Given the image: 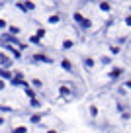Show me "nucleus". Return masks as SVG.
<instances>
[{"instance_id":"6","label":"nucleus","mask_w":131,"mask_h":133,"mask_svg":"<svg viewBox=\"0 0 131 133\" xmlns=\"http://www.w3.org/2000/svg\"><path fill=\"white\" fill-rule=\"evenodd\" d=\"M100 8H102L104 12H110V4H106V2H102V4H100Z\"/></svg>"},{"instance_id":"8","label":"nucleus","mask_w":131,"mask_h":133,"mask_svg":"<svg viewBox=\"0 0 131 133\" xmlns=\"http://www.w3.org/2000/svg\"><path fill=\"white\" fill-rule=\"evenodd\" d=\"M84 65L86 66H92V65H94V59H84Z\"/></svg>"},{"instance_id":"4","label":"nucleus","mask_w":131,"mask_h":133,"mask_svg":"<svg viewBox=\"0 0 131 133\" xmlns=\"http://www.w3.org/2000/svg\"><path fill=\"white\" fill-rule=\"evenodd\" d=\"M61 65H63V69H65V71H69V72H70V71H73V65H70V63H69V61H67V59H65V61H63V63H61Z\"/></svg>"},{"instance_id":"16","label":"nucleus","mask_w":131,"mask_h":133,"mask_svg":"<svg viewBox=\"0 0 131 133\" xmlns=\"http://www.w3.org/2000/svg\"><path fill=\"white\" fill-rule=\"evenodd\" d=\"M2 123H4V119H2V117H0V125H2Z\"/></svg>"},{"instance_id":"10","label":"nucleus","mask_w":131,"mask_h":133,"mask_svg":"<svg viewBox=\"0 0 131 133\" xmlns=\"http://www.w3.org/2000/svg\"><path fill=\"white\" fill-rule=\"evenodd\" d=\"M0 76H4V78H12V76H10V72H6V71H0Z\"/></svg>"},{"instance_id":"11","label":"nucleus","mask_w":131,"mask_h":133,"mask_svg":"<svg viewBox=\"0 0 131 133\" xmlns=\"http://www.w3.org/2000/svg\"><path fill=\"white\" fill-rule=\"evenodd\" d=\"M10 33H14V35H16V33H20V28H14V25H12V28H10Z\"/></svg>"},{"instance_id":"12","label":"nucleus","mask_w":131,"mask_h":133,"mask_svg":"<svg viewBox=\"0 0 131 133\" xmlns=\"http://www.w3.org/2000/svg\"><path fill=\"white\" fill-rule=\"evenodd\" d=\"M63 47H65V49H70V47H73V41H65V43H63Z\"/></svg>"},{"instance_id":"3","label":"nucleus","mask_w":131,"mask_h":133,"mask_svg":"<svg viewBox=\"0 0 131 133\" xmlns=\"http://www.w3.org/2000/svg\"><path fill=\"white\" fill-rule=\"evenodd\" d=\"M59 94H61V96H70V90L67 86H61V88H59Z\"/></svg>"},{"instance_id":"17","label":"nucleus","mask_w":131,"mask_h":133,"mask_svg":"<svg viewBox=\"0 0 131 133\" xmlns=\"http://www.w3.org/2000/svg\"><path fill=\"white\" fill-rule=\"evenodd\" d=\"M0 88H4V82H0Z\"/></svg>"},{"instance_id":"15","label":"nucleus","mask_w":131,"mask_h":133,"mask_svg":"<svg viewBox=\"0 0 131 133\" xmlns=\"http://www.w3.org/2000/svg\"><path fill=\"white\" fill-rule=\"evenodd\" d=\"M4 25H6V22H4V20H0V28H4Z\"/></svg>"},{"instance_id":"18","label":"nucleus","mask_w":131,"mask_h":133,"mask_svg":"<svg viewBox=\"0 0 131 133\" xmlns=\"http://www.w3.org/2000/svg\"><path fill=\"white\" fill-rule=\"evenodd\" d=\"M47 133H55V131H53V129H51V131H47Z\"/></svg>"},{"instance_id":"2","label":"nucleus","mask_w":131,"mask_h":133,"mask_svg":"<svg viewBox=\"0 0 131 133\" xmlns=\"http://www.w3.org/2000/svg\"><path fill=\"white\" fill-rule=\"evenodd\" d=\"M33 59H35V61H43V63H53V59H51V57H45V55H35Z\"/></svg>"},{"instance_id":"13","label":"nucleus","mask_w":131,"mask_h":133,"mask_svg":"<svg viewBox=\"0 0 131 133\" xmlns=\"http://www.w3.org/2000/svg\"><path fill=\"white\" fill-rule=\"evenodd\" d=\"M33 86L39 88V86H41V80H39V78H33Z\"/></svg>"},{"instance_id":"14","label":"nucleus","mask_w":131,"mask_h":133,"mask_svg":"<svg viewBox=\"0 0 131 133\" xmlns=\"http://www.w3.org/2000/svg\"><path fill=\"white\" fill-rule=\"evenodd\" d=\"M49 22H51V24H57V22H59V16H53V18H49Z\"/></svg>"},{"instance_id":"7","label":"nucleus","mask_w":131,"mask_h":133,"mask_svg":"<svg viewBox=\"0 0 131 133\" xmlns=\"http://www.w3.org/2000/svg\"><path fill=\"white\" fill-rule=\"evenodd\" d=\"M25 131H28V127H18V129H14L12 133H25Z\"/></svg>"},{"instance_id":"1","label":"nucleus","mask_w":131,"mask_h":133,"mask_svg":"<svg viewBox=\"0 0 131 133\" xmlns=\"http://www.w3.org/2000/svg\"><path fill=\"white\" fill-rule=\"evenodd\" d=\"M74 20H76L78 24L82 25V28H90V22H88V20H84V18H82L80 14H74Z\"/></svg>"},{"instance_id":"5","label":"nucleus","mask_w":131,"mask_h":133,"mask_svg":"<svg viewBox=\"0 0 131 133\" xmlns=\"http://www.w3.org/2000/svg\"><path fill=\"white\" fill-rule=\"evenodd\" d=\"M25 94H28V96H29V98H31V100L35 98V92H33V90H31V88H29V86H25Z\"/></svg>"},{"instance_id":"9","label":"nucleus","mask_w":131,"mask_h":133,"mask_svg":"<svg viewBox=\"0 0 131 133\" xmlns=\"http://www.w3.org/2000/svg\"><path fill=\"white\" fill-rule=\"evenodd\" d=\"M41 119V116H39V114H35V116H31V121H33V123H37V121H39Z\"/></svg>"}]
</instances>
